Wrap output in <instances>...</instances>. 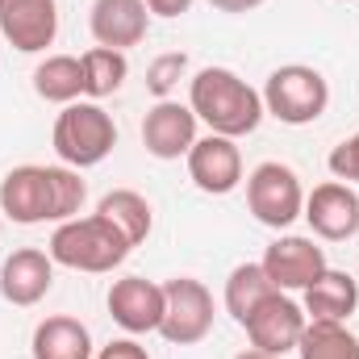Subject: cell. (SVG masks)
<instances>
[{
	"mask_svg": "<svg viewBox=\"0 0 359 359\" xmlns=\"http://www.w3.org/2000/svg\"><path fill=\"white\" fill-rule=\"evenodd\" d=\"M0 38L21 55H42L59 38V0H0Z\"/></svg>",
	"mask_w": 359,
	"mask_h": 359,
	"instance_id": "30bf717a",
	"label": "cell"
},
{
	"mask_svg": "<svg viewBox=\"0 0 359 359\" xmlns=\"http://www.w3.org/2000/svg\"><path fill=\"white\" fill-rule=\"evenodd\" d=\"M88 184L76 168L63 163H21L0 180V213L13 226H46L72 222L84 213Z\"/></svg>",
	"mask_w": 359,
	"mask_h": 359,
	"instance_id": "6da1fadb",
	"label": "cell"
},
{
	"mask_svg": "<svg viewBox=\"0 0 359 359\" xmlns=\"http://www.w3.org/2000/svg\"><path fill=\"white\" fill-rule=\"evenodd\" d=\"M80 67H84V96H92V100H104V96L121 92V84L130 80V59H126V50H113V46L84 50Z\"/></svg>",
	"mask_w": 359,
	"mask_h": 359,
	"instance_id": "44dd1931",
	"label": "cell"
},
{
	"mask_svg": "<svg viewBox=\"0 0 359 359\" xmlns=\"http://www.w3.org/2000/svg\"><path fill=\"white\" fill-rule=\"evenodd\" d=\"M50 259L59 268L88 271V276H104V271L121 268L130 259V238L100 213H80L72 222H59L50 243H46Z\"/></svg>",
	"mask_w": 359,
	"mask_h": 359,
	"instance_id": "3957f363",
	"label": "cell"
},
{
	"mask_svg": "<svg viewBox=\"0 0 359 359\" xmlns=\"http://www.w3.org/2000/svg\"><path fill=\"white\" fill-rule=\"evenodd\" d=\"M343 4H347V0H343Z\"/></svg>",
	"mask_w": 359,
	"mask_h": 359,
	"instance_id": "4dcf8cb0",
	"label": "cell"
},
{
	"mask_svg": "<svg viewBox=\"0 0 359 359\" xmlns=\"http://www.w3.org/2000/svg\"><path fill=\"white\" fill-rule=\"evenodd\" d=\"M196 142V113L180 100H155L142 117V147L147 155L172 163V159H184Z\"/></svg>",
	"mask_w": 359,
	"mask_h": 359,
	"instance_id": "9a60e30c",
	"label": "cell"
},
{
	"mask_svg": "<svg viewBox=\"0 0 359 359\" xmlns=\"http://www.w3.org/2000/svg\"><path fill=\"white\" fill-rule=\"evenodd\" d=\"M322 243H347L359 234V192L343 180H326L313 192H305V213H301Z\"/></svg>",
	"mask_w": 359,
	"mask_h": 359,
	"instance_id": "9c48e42d",
	"label": "cell"
},
{
	"mask_svg": "<svg viewBox=\"0 0 359 359\" xmlns=\"http://www.w3.org/2000/svg\"><path fill=\"white\" fill-rule=\"evenodd\" d=\"M29 355L34 359H92L96 347H92L88 326L72 313H50L34 326V339H29Z\"/></svg>",
	"mask_w": 359,
	"mask_h": 359,
	"instance_id": "ac0fdd59",
	"label": "cell"
},
{
	"mask_svg": "<svg viewBox=\"0 0 359 359\" xmlns=\"http://www.w3.org/2000/svg\"><path fill=\"white\" fill-rule=\"evenodd\" d=\"M297 355L301 359H359V334L347 322H305Z\"/></svg>",
	"mask_w": 359,
	"mask_h": 359,
	"instance_id": "7402d4cb",
	"label": "cell"
},
{
	"mask_svg": "<svg viewBox=\"0 0 359 359\" xmlns=\"http://www.w3.org/2000/svg\"><path fill=\"white\" fill-rule=\"evenodd\" d=\"M326 168H330V176L343 180V184H359V130L351 134V138H343V142L330 151Z\"/></svg>",
	"mask_w": 359,
	"mask_h": 359,
	"instance_id": "d4e9b609",
	"label": "cell"
},
{
	"mask_svg": "<svg viewBox=\"0 0 359 359\" xmlns=\"http://www.w3.org/2000/svg\"><path fill=\"white\" fill-rule=\"evenodd\" d=\"M0 234H4V213H0Z\"/></svg>",
	"mask_w": 359,
	"mask_h": 359,
	"instance_id": "f546056e",
	"label": "cell"
},
{
	"mask_svg": "<svg viewBox=\"0 0 359 359\" xmlns=\"http://www.w3.org/2000/svg\"><path fill=\"white\" fill-rule=\"evenodd\" d=\"M247 209L259 226L268 230H288L301 213H305V188H301V176L280 163V159H268L259 163L251 176H247Z\"/></svg>",
	"mask_w": 359,
	"mask_h": 359,
	"instance_id": "8992f818",
	"label": "cell"
},
{
	"mask_svg": "<svg viewBox=\"0 0 359 359\" xmlns=\"http://www.w3.org/2000/svg\"><path fill=\"white\" fill-rule=\"evenodd\" d=\"M50 147H55V155H59L63 168L88 172V168L104 163L113 155L117 126H113V117L104 113L100 100H76V104H63V113L55 117Z\"/></svg>",
	"mask_w": 359,
	"mask_h": 359,
	"instance_id": "277c9868",
	"label": "cell"
},
{
	"mask_svg": "<svg viewBox=\"0 0 359 359\" xmlns=\"http://www.w3.org/2000/svg\"><path fill=\"white\" fill-rule=\"evenodd\" d=\"M192 4H196V0H147L151 17H163V21H176V17H184Z\"/></svg>",
	"mask_w": 359,
	"mask_h": 359,
	"instance_id": "4316f807",
	"label": "cell"
},
{
	"mask_svg": "<svg viewBox=\"0 0 359 359\" xmlns=\"http://www.w3.org/2000/svg\"><path fill=\"white\" fill-rule=\"evenodd\" d=\"M55 259L50 251L38 247H17L4 264H0V297L17 309H29L38 301H46V292L55 288Z\"/></svg>",
	"mask_w": 359,
	"mask_h": 359,
	"instance_id": "5bb4252c",
	"label": "cell"
},
{
	"mask_svg": "<svg viewBox=\"0 0 359 359\" xmlns=\"http://www.w3.org/2000/svg\"><path fill=\"white\" fill-rule=\"evenodd\" d=\"M305 309L288 297V292H268L251 313H247V322H243V330H247V339H251V347H259V351H268V355H288V351H297V343H301V330H305Z\"/></svg>",
	"mask_w": 359,
	"mask_h": 359,
	"instance_id": "ba28073f",
	"label": "cell"
},
{
	"mask_svg": "<svg viewBox=\"0 0 359 359\" xmlns=\"http://www.w3.org/2000/svg\"><path fill=\"white\" fill-rule=\"evenodd\" d=\"M188 72V55L184 50H168L147 67V88L155 92L159 100H172V88L180 84V76Z\"/></svg>",
	"mask_w": 359,
	"mask_h": 359,
	"instance_id": "cb8c5ba5",
	"label": "cell"
},
{
	"mask_svg": "<svg viewBox=\"0 0 359 359\" xmlns=\"http://www.w3.org/2000/svg\"><path fill=\"white\" fill-rule=\"evenodd\" d=\"M234 359H280V355H268V351H259V347H247V351H238Z\"/></svg>",
	"mask_w": 359,
	"mask_h": 359,
	"instance_id": "f1b7e54d",
	"label": "cell"
},
{
	"mask_svg": "<svg viewBox=\"0 0 359 359\" xmlns=\"http://www.w3.org/2000/svg\"><path fill=\"white\" fill-rule=\"evenodd\" d=\"M88 29L96 46H113V50L142 46L151 29V8L147 0H92Z\"/></svg>",
	"mask_w": 359,
	"mask_h": 359,
	"instance_id": "2e32d148",
	"label": "cell"
},
{
	"mask_svg": "<svg viewBox=\"0 0 359 359\" xmlns=\"http://www.w3.org/2000/svg\"><path fill=\"white\" fill-rule=\"evenodd\" d=\"M96 213L109 217V222L130 238V247H142V243L151 238V230H155V209H151V201H147L142 192H134V188H113V192H104V196L96 201Z\"/></svg>",
	"mask_w": 359,
	"mask_h": 359,
	"instance_id": "d6986e66",
	"label": "cell"
},
{
	"mask_svg": "<svg viewBox=\"0 0 359 359\" xmlns=\"http://www.w3.org/2000/svg\"><path fill=\"white\" fill-rule=\"evenodd\" d=\"M213 292L196 276H172L163 284V322L159 334L172 347H196L213 330Z\"/></svg>",
	"mask_w": 359,
	"mask_h": 359,
	"instance_id": "52a82bcc",
	"label": "cell"
},
{
	"mask_svg": "<svg viewBox=\"0 0 359 359\" xmlns=\"http://www.w3.org/2000/svg\"><path fill=\"white\" fill-rule=\"evenodd\" d=\"M92 359H151V351L134 339V334H126V339H113V343H104L100 351Z\"/></svg>",
	"mask_w": 359,
	"mask_h": 359,
	"instance_id": "484cf974",
	"label": "cell"
},
{
	"mask_svg": "<svg viewBox=\"0 0 359 359\" xmlns=\"http://www.w3.org/2000/svg\"><path fill=\"white\" fill-rule=\"evenodd\" d=\"M109 318L126 330V334H155L163 322V284L147 280V276H121L109 284Z\"/></svg>",
	"mask_w": 359,
	"mask_h": 359,
	"instance_id": "7c38bea8",
	"label": "cell"
},
{
	"mask_svg": "<svg viewBox=\"0 0 359 359\" xmlns=\"http://www.w3.org/2000/svg\"><path fill=\"white\" fill-rule=\"evenodd\" d=\"M209 4H213L217 13H234V17H238V13H255V8L268 4V0H209Z\"/></svg>",
	"mask_w": 359,
	"mask_h": 359,
	"instance_id": "83f0119b",
	"label": "cell"
},
{
	"mask_svg": "<svg viewBox=\"0 0 359 359\" xmlns=\"http://www.w3.org/2000/svg\"><path fill=\"white\" fill-rule=\"evenodd\" d=\"M188 180L205 192V196H226L243 184V151L234 138L222 134H205L192 142V151L184 155Z\"/></svg>",
	"mask_w": 359,
	"mask_h": 359,
	"instance_id": "4fadbf2b",
	"label": "cell"
},
{
	"mask_svg": "<svg viewBox=\"0 0 359 359\" xmlns=\"http://www.w3.org/2000/svg\"><path fill=\"white\" fill-rule=\"evenodd\" d=\"M259 264H264L268 280L280 292H305L322 271L330 268L326 264V251L313 238H305V234H280L268 251H264Z\"/></svg>",
	"mask_w": 359,
	"mask_h": 359,
	"instance_id": "8fae6325",
	"label": "cell"
},
{
	"mask_svg": "<svg viewBox=\"0 0 359 359\" xmlns=\"http://www.w3.org/2000/svg\"><path fill=\"white\" fill-rule=\"evenodd\" d=\"M188 109L196 113V121L209 126V134H222L234 142L255 134L268 117L259 88H251L230 67H201L188 80Z\"/></svg>",
	"mask_w": 359,
	"mask_h": 359,
	"instance_id": "7a4b0ae2",
	"label": "cell"
},
{
	"mask_svg": "<svg viewBox=\"0 0 359 359\" xmlns=\"http://www.w3.org/2000/svg\"><path fill=\"white\" fill-rule=\"evenodd\" d=\"M276 292V284L268 280V271L264 264H238V268L226 276V292H222V305H226V313L243 326L247 322V313L268 297Z\"/></svg>",
	"mask_w": 359,
	"mask_h": 359,
	"instance_id": "603a6c76",
	"label": "cell"
},
{
	"mask_svg": "<svg viewBox=\"0 0 359 359\" xmlns=\"http://www.w3.org/2000/svg\"><path fill=\"white\" fill-rule=\"evenodd\" d=\"M305 318L309 322H351L359 309V280L351 271L326 268L309 288H305Z\"/></svg>",
	"mask_w": 359,
	"mask_h": 359,
	"instance_id": "e0dca14e",
	"label": "cell"
},
{
	"mask_svg": "<svg viewBox=\"0 0 359 359\" xmlns=\"http://www.w3.org/2000/svg\"><path fill=\"white\" fill-rule=\"evenodd\" d=\"M34 92L46 104H76L84 100V67L76 55H46L34 67Z\"/></svg>",
	"mask_w": 359,
	"mask_h": 359,
	"instance_id": "ffe728a7",
	"label": "cell"
},
{
	"mask_svg": "<svg viewBox=\"0 0 359 359\" xmlns=\"http://www.w3.org/2000/svg\"><path fill=\"white\" fill-rule=\"evenodd\" d=\"M264 113L280 126H313L330 109V80L309 63H284L264 84Z\"/></svg>",
	"mask_w": 359,
	"mask_h": 359,
	"instance_id": "5b68a950",
	"label": "cell"
}]
</instances>
